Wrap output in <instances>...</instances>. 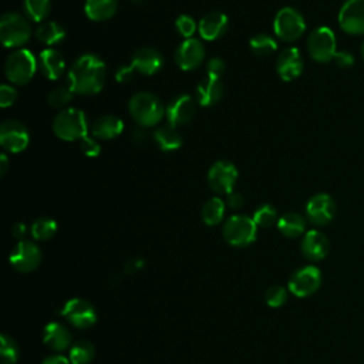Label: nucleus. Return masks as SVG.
<instances>
[{"label":"nucleus","instance_id":"obj_1","mask_svg":"<svg viewBox=\"0 0 364 364\" xmlns=\"http://www.w3.org/2000/svg\"><path fill=\"white\" fill-rule=\"evenodd\" d=\"M107 74L105 63L95 54H82L70 67L67 74L68 87L74 94L92 95L104 87Z\"/></svg>","mask_w":364,"mask_h":364},{"label":"nucleus","instance_id":"obj_2","mask_svg":"<svg viewBox=\"0 0 364 364\" xmlns=\"http://www.w3.org/2000/svg\"><path fill=\"white\" fill-rule=\"evenodd\" d=\"M128 111L132 119L142 128L155 127L165 115V107L161 100L148 91L134 94L128 102Z\"/></svg>","mask_w":364,"mask_h":364},{"label":"nucleus","instance_id":"obj_3","mask_svg":"<svg viewBox=\"0 0 364 364\" xmlns=\"http://www.w3.org/2000/svg\"><path fill=\"white\" fill-rule=\"evenodd\" d=\"M53 131L63 141H80L88 132L87 117L81 109L73 107L60 109L53 119Z\"/></svg>","mask_w":364,"mask_h":364},{"label":"nucleus","instance_id":"obj_4","mask_svg":"<svg viewBox=\"0 0 364 364\" xmlns=\"http://www.w3.org/2000/svg\"><path fill=\"white\" fill-rule=\"evenodd\" d=\"M38 67L36 57L26 48H18L9 54L4 63L6 78L14 85H24L33 77Z\"/></svg>","mask_w":364,"mask_h":364},{"label":"nucleus","instance_id":"obj_5","mask_svg":"<svg viewBox=\"0 0 364 364\" xmlns=\"http://www.w3.org/2000/svg\"><path fill=\"white\" fill-rule=\"evenodd\" d=\"M30 37L31 27L26 17L16 11L3 14L0 20V38L6 47H21L30 40Z\"/></svg>","mask_w":364,"mask_h":364},{"label":"nucleus","instance_id":"obj_6","mask_svg":"<svg viewBox=\"0 0 364 364\" xmlns=\"http://www.w3.org/2000/svg\"><path fill=\"white\" fill-rule=\"evenodd\" d=\"M222 233L228 243L232 246L243 247L256 239L257 225L255 223L253 218L246 215H233L225 222Z\"/></svg>","mask_w":364,"mask_h":364},{"label":"nucleus","instance_id":"obj_7","mask_svg":"<svg viewBox=\"0 0 364 364\" xmlns=\"http://www.w3.org/2000/svg\"><path fill=\"white\" fill-rule=\"evenodd\" d=\"M273 30L277 38L291 43L300 38L306 30L301 13L293 7H283L276 13Z\"/></svg>","mask_w":364,"mask_h":364},{"label":"nucleus","instance_id":"obj_8","mask_svg":"<svg viewBox=\"0 0 364 364\" xmlns=\"http://www.w3.org/2000/svg\"><path fill=\"white\" fill-rule=\"evenodd\" d=\"M309 55L317 63H328L337 54L336 36L331 28L321 26L314 28L307 38Z\"/></svg>","mask_w":364,"mask_h":364},{"label":"nucleus","instance_id":"obj_9","mask_svg":"<svg viewBox=\"0 0 364 364\" xmlns=\"http://www.w3.org/2000/svg\"><path fill=\"white\" fill-rule=\"evenodd\" d=\"M237 181V169L230 161H216L208 171L209 188L220 195H229Z\"/></svg>","mask_w":364,"mask_h":364},{"label":"nucleus","instance_id":"obj_10","mask_svg":"<svg viewBox=\"0 0 364 364\" xmlns=\"http://www.w3.org/2000/svg\"><path fill=\"white\" fill-rule=\"evenodd\" d=\"M30 135L26 125L17 119H6L0 125V145L6 152L18 154L28 145Z\"/></svg>","mask_w":364,"mask_h":364},{"label":"nucleus","instance_id":"obj_11","mask_svg":"<svg viewBox=\"0 0 364 364\" xmlns=\"http://www.w3.org/2000/svg\"><path fill=\"white\" fill-rule=\"evenodd\" d=\"M61 316L74 327L88 328L97 321V311L91 303L84 299H70L61 309Z\"/></svg>","mask_w":364,"mask_h":364},{"label":"nucleus","instance_id":"obj_12","mask_svg":"<svg viewBox=\"0 0 364 364\" xmlns=\"http://www.w3.org/2000/svg\"><path fill=\"white\" fill-rule=\"evenodd\" d=\"M321 284V273L316 266H304L289 279V290L297 297L311 296Z\"/></svg>","mask_w":364,"mask_h":364},{"label":"nucleus","instance_id":"obj_13","mask_svg":"<svg viewBox=\"0 0 364 364\" xmlns=\"http://www.w3.org/2000/svg\"><path fill=\"white\" fill-rule=\"evenodd\" d=\"M9 260L16 270L21 273H28L40 264L41 250L31 240H20L11 250Z\"/></svg>","mask_w":364,"mask_h":364},{"label":"nucleus","instance_id":"obj_14","mask_svg":"<svg viewBox=\"0 0 364 364\" xmlns=\"http://www.w3.org/2000/svg\"><path fill=\"white\" fill-rule=\"evenodd\" d=\"M338 24L348 34H364V0H346L338 11Z\"/></svg>","mask_w":364,"mask_h":364},{"label":"nucleus","instance_id":"obj_15","mask_svg":"<svg viewBox=\"0 0 364 364\" xmlns=\"http://www.w3.org/2000/svg\"><path fill=\"white\" fill-rule=\"evenodd\" d=\"M306 215L313 225L324 226L336 215V202L328 193H316L306 205Z\"/></svg>","mask_w":364,"mask_h":364},{"label":"nucleus","instance_id":"obj_16","mask_svg":"<svg viewBox=\"0 0 364 364\" xmlns=\"http://www.w3.org/2000/svg\"><path fill=\"white\" fill-rule=\"evenodd\" d=\"M205 60V47L200 40L186 38L175 51V63L183 71L198 68Z\"/></svg>","mask_w":364,"mask_h":364},{"label":"nucleus","instance_id":"obj_17","mask_svg":"<svg viewBox=\"0 0 364 364\" xmlns=\"http://www.w3.org/2000/svg\"><path fill=\"white\" fill-rule=\"evenodd\" d=\"M195 100L188 94H181L171 100L165 107V117L168 124L173 127H182L191 122L195 115Z\"/></svg>","mask_w":364,"mask_h":364},{"label":"nucleus","instance_id":"obj_18","mask_svg":"<svg viewBox=\"0 0 364 364\" xmlns=\"http://www.w3.org/2000/svg\"><path fill=\"white\" fill-rule=\"evenodd\" d=\"M276 71L284 81H291L303 73V58L296 47L284 48L276 58Z\"/></svg>","mask_w":364,"mask_h":364},{"label":"nucleus","instance_id":"obj_19","mask_svg":"<svg viewBox=\"0 0 364 364\" xmlns=\"http://www.w3.org/2000/svg\"><path fill=\"white\" fill-rule=\"evenodd\" d=\"M164 57L152 47L138 48L131 57V65L134 70L142 75H154L162 68Z\"/></svg>","mask_w":364,"mask_h":364},{"label":"nucleus","instance_id":"obj_20","mask_svg":"<svg viewBox=\"0 0 364 364\" xmlns=\"http://www.w3.org/2000/svg\"><path fill=\"white\" fill-rule=\"evenodd\" d=\"M300 249L306 259L311 262H318L327 256L330 250V242L323 232L313 229L304 233Z\"/></svg>","mask_w":364,"mask_h":364},{"label":"nucleus","instance_id":"obj_21","mask_svg":"<svg viewBox=\"0 0 364 364\" xmlns=\"http://www.w3.org/2000/svg\"><path fill=\"white\" fill-rule=\"evenodd\" d=\"M228 26H229V20L225 13L210 11L200 18L198 24V30L203 40L213 41L220 38L226 33Z\"/></svg>","mask_w":364,"mask_h":364},{"label":"nucleus","instance_id":"obj_22","mask_svg":"<svg viewBox=\"0 0 364 364\" xmlns=\"http://www.w3.org/2000/svg\"><path fill=\"white\" fill-rule=\"evenodd\" d=\"M223 84L219 78L208 77L203 78L195 90V101L200 107H212L222 100Z\"/></svg>","mask_w":364,"mask_h":364},{"label":"nucleus","instance_id":"obj_23","mask_svg":"<svg viewBox=\"0 0 364 364\" xmlns=\"http://www.w3.org/2000/svg\"><path fill=\"white\" fill-rule=\"evenodd\" d=\"M38 68L48 80H58L65 71V61L60 51L54 48H46L38 55Z\"/></svg>","mask_w":364,"mask_h":364},{"label":"nucleus","instance_id":"obj_24","mask_svg":"<svg viewBox=\"0 0 364 364\" xmlns=\"http://www.w3.org/2000/svg\"><path fill=\"white\" fill-rule=\"evenodd\" d=\"M124 129V122L119 117L115 115H102L98 117L91 124V135L97 139L109 141L117 138Z\"/></svg>","mask_w":364,"mask_h":364},{"label":"nucleus","instance_id":"obj_25","mask_svg":"<svg viewBox=\"0 0 364 364\" xmlns=\"http://www.w3.org/2000/svg\"><path fill=\"white\" fill-rule=\"evenodd\" d=\"M43 341L54 351H64L71 344V334L61 323L51 321L44 327Z\"/></svg>","mask_w":364,"mask_h":364},{"label":"nucleus","instance_id":"obj_26","mask_svg":"<svg viewBox=\"0 0 364 364\" xmlns=\"http://www.w3.org/2000/svg\"><path fill=\"white\" fill-rule=\"evenodd\" d=\"M154 141L156 142L158 148L164 152L175 151L182 145V136L178 132L176 127L166 124L162 127H158L152 134Z\"/></svg>","mask_w":364,"mask_h":364},{"label":"nucleus","instance_id":"obj_27","mask_svg":"<svg viewBox=\"0 0 364 364\" xmlns=\"http://www.w3.org/2000/svg\"><path fill=\"white\" fill-rule=\"evenodd\" d=\"M117 0H85V16L92 21H105L117 11Z\"/></svg>","mask_w":364,"mask_h":364},{"label":"nucleus","instance_id":"obj_28","mask_svg":"<svg viewBox=\"0 0 364 364\" xmlns=\"http://www.w3.org/2000/svg\"><path fill=\"white\" fill-rule=\"evenodd\" d=\"M36 38L46 44V46H54L58 44L64 40L65 37V30L61 24H58L57 21H51V20H46L41 21L37 28H36Z\"/></svg>","mask_w":364,"mask_h":364},{"label":"nucleus","instance_id":"obj_29","mask_svg":"<svg viewBox=\"0 0 364 364\" xmlns=\"http://www.w3.org/2000/svg\"><path fill=\"white\" fill-rule=\"evenodd\" d=\"M277 229L286 237H299L306 230V220L296 212H287L279 218Z\"/></svg>","mask_w":364,"mask_h":364},{"label":"nucleus","instance_id":"obj_30","mask_svg":"<svg viewBox=\"0 0 364 364\" xmlns=\"http://www.w3.org/2000/svg\"><path fill=\"white\" fill-rule=\"evenodd\" d=\"M225 210H226L225 200L215 196V198H210L208 202H205L200 210V216L206 225L215 226L222 222L225 216Z\"/></svg>","mask_w":364,"mask_h":364},{"label":"nucleus","instance_id":"obj_31","mask_svg":"<svg viewBox=\"0 0 364 364\" xmlns=\"http://www.w3.org/2000/svg\"><path fill=\"white\" fill-rule=\"evenodd\" d=\"M249 46L252 48V51L259 55V57H267V55H272L276 48H277V43L276 40L266 34V33H257L255 34L250 41H249Z\"/></svg>","mask_w":364,"mask_h":364},{"label":"nucleus","instance_id":"obj_32","mask_svg":"<svg viewBox=\"0 0 364 364\" xmlns=\"http://www.w3.org/2000/svg\"><path fill=\"white\" fill-rule=\"evenodd\" d=\"M57 232V222L48 216H41L36 219L31 225L30 233L36 240H48Z\"/></svg>","mask_w":364,"mask_h":364},{"label":"nucleus","instance_id":"obj_33","mask_svg":"<svg viewBox=\"0 0 364 364\" xmlns=\"http://www.w3.org/2000/svg\"><path fill=\"white\" fill-rule=\"evenodd\" d=\"M50 10L51 0H24V13L33 21H46Z\"/></svg>","mask_w":364,"mask_h":364},{"label":"nucleus","instance_id":"obj_34","mask_svg":"<svg viewBox=\"0 0 364 364\" xmlns=\"http://www.w3.org/2000/svg\"><path fill=\"white\" fill-rule=\"evenodd\" d=\"M94 346L87 340H80L70 348V361L71 364H88L94 358Z\"/></svg>","mask_w":364,"mask_h":364},{"label":"nucleus","instance_id":"obj_35","mask_svg":"<svg viewBox=\"0 0 364 364\" xmlns=\"http://www.w3.org/2000/svg\"><path fill=\"white\" fill-rule=\"evenodd\" d=\"M0 357L3 364H16L18 360V346L6 333L0 336Z\"/></svg>","mask_w":364,"mask_h":364},{"label":"nucleus","instance_id":"obj_36","mask_svg":"<svg viewBox=\"0 0 364 364\" xmlns=\"http://www.w3.org/2000/svg\"><path fill=\"white\" fill-rule=\"evenodd\" d=\"M253 220L259 228H270L274 223L277 225V210L269 203L260 205L253 213Z\"/></svg>","mask_w":364,"mask_h":364},{"label":"nucleus","instance_id":"obj_37","mask_svg":"<svg viewBox=\"0 0 364 364\" xmlns=\"http://www.w3.org/2000/svg\"><path fill=\"white\" fill-rule=\"evenodd\" d=\"M73 95H74V92L70 87L60 85V87H55L50 91V94L47 97V101L53 108L64 109V107L73 100Z\"/></svg>","mask_w":364,"mask_h":364},{"label":"nucleus","instance_id":"obj_38","mask_svg":"<svg viewBox=\"0 0 364 364\" xmlns=\"http://www.w3.org/2000/svg\"><path fill=\"white\" fill-rule=\"evenodd\" d=\"M264 300L270 307H280L287 300V290L283 286H270L264 293Z\"/></svg>","mask_w":364,"mask_h":364},{"label":"nucleus","instance_id":"obj_39","mask_svg":"<svg viewBox=\"0 0 364 364\" xmlns=\"http://www.w3.org/2000/svg\"><path fill=\"white\" fill-rule=\"evenodd\" d=\"M175 27H176V31H178L182 37H185V38H192L193 33H195L196 28H198L195 20H193L191 16H188V14L179 16V17L176 18V21H175Z\"/></svg>","mask_w":364,"mask_h":364},{"label":"nucleus","instance_id":"obj_40","mask_svg":"<svg viewBox=\"0 0 364 364\" xmlns=\"http://www.w3.org/2000/svg\"><path fill=\"white\" fill-rule=\"evenodd\" d=\"M80 148H81L82 154L85 156H90V158H95L101 152V144L92 135L91 136L85 135L84 138H81L80 139Z\"/></svg>","mask_w":364,"mask_h":364},{"label":"nucleus","instance_id":"obj_41","mask_svg":"<svg viewBox=\"0 0 364 364\" xmlns=\"http://www.w3.org/2000/svg\"><path fill=\"white\" fill-rule=\"evenodd\" d=\"M206 74L208 77H212V78H222L225 70H226V64L222 58L219 57H212L208 63H206Z\"/></svg>","mask_w":364,"mask_h":364},{"label":"nucleus","instance_id":"obj_42","mask_svg":"<svg viewBox=\"0 0 364 364\" xmlns=\"http://www.w3.org/2000/svg\"><path fill=\"white\" fill-rule=\"evenodd\" d=\"M17 100V91L13 85L9 84H1L0 87V107L7 108L14 104Z\"/></svg>","mask_w":364,"mask_h":364},{"label":"nucleus","instance_id":"obj_43","mask_svg":"<svg viewBox=\"0 0 364 364\" xmlns=\"http://www.w3.org/2000/svg\"><path fill=\"white\" fill-rule=\"evenodd\" d=\"M134 67L132 65H121L115 71V80L121 84L129 82L134 78Z\"/></svg>","mask_w":364,"mask_h":364},{"label":"nucleus","instance_id":"obj_44","mask_svg":"<svg viewBox=\"0 0 364 364\" xmlns=\"http://www.w3.org/2000/svg\"><path fill=\"white\" fill-rule=\"evenodd\" d=\"M334 61L340 68H350L354 64V55L350 51H337Z\"/></svg>","mask_w":364,"mask_h":364},{"label":"nucleus","instance_id":"obj_45","mask_svg":"<svg viewBox=\"0 0 364 364\" xmlns=\"http://www.w3.org/2000/svg\"><path fill=\"white\" fill-rule=\"evenodd\" d=\"M226 206L230 209H239L243 206V196L237 192H230L226 195Z\"/></svg>","mask_w":364,"mask_h":364},{"label":"nucleus","instance_id":"obj_46","mask_svg":"<svg viewBox=\"0 0 364 364\" xmlns=\"http://www.w3.org/2000/svg\"><path fill=\"white\" fill-rule=\"evenodd\" d=\"M26 232H27V228H26V225L21 223V222L13 225V228H11L13 236H14L16 239H20V240H23V237L26 236Z\"/></svg>","mask_w":364,"mask_h":364},{"label":"nucleus","instance_id":"obj_47","mask_svg":"<svg viewBox=\"0 0 364 364\" xmlns=\"http://www.w3.org/2000/svg\"><path fill=\"white\" fill-rule=\"evenodd\" d=\"M70 363L71 361H68V358H65L64 355L54 354V355H50L46 360H43L41 364H70Z\"/></svg>","mask_w":364,"mask_h":364},{"label":"nucleus","instance_id":"obj_48","mask_svg":"<svg viewBox=\"0 0 364 364\" xmlns=\"http://www.w3.org/2000/svg\"><path fill=\"white\" fill-rule=\"evenodd\" d=\"M7 168H9V161H7V155L3 152L1 155H0V175L3 176L4 173H6V171H7Z\"/></svg>","mask_w":364,"mask_h":364},{"label":"nucleus","instance_id":"obj_49","mask_svg":"<svg viewBox=\"0 0 364 364\" xmlns=\"http://www.w3.org/2000/svg\"><path fill=\"white\" fill-rule=\"evenodd\" d=\"M144 136H145V134L142 132V129H135L132 134V138L135 142H141L144 139Z\"/></svg>","mask_w":364,"mask_h":364},{"label":"nucleus","instance_id":"obj_50","mask_svg":"<svg viewBox=\"0 0 364 364\" xmlns=\"http://www.w3.org/2000/svg\"><path fill=\"white\" fill-rule=\"evenodd\" d=\"M361 55H363V58H364V41H363V44H361Z\"/></svg>","mask_w":364,"mask_h":364},{"label":"nucleus","instance_id":"obj_51","mask_svg":"<svg viewBox=\"0 0 364 364\" xmlns=\"http://www.w3.org/2000/svg\"><path fill=\"white\" fill-rule=\"evenodd\" d=\"M131 1H134V3H138V1H141V0H131Z\"/></svg>","mask_w":364,"mask_h":364}]
</instances>
